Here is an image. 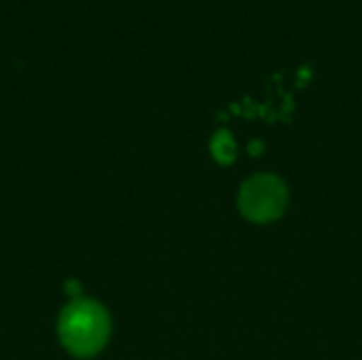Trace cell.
<instances>
[{
  "label": "cell",
  "instance_id": "1",
  "mask_svg": "<svg viewBox=\"0 0 362 360\" xmlns=\"http://www.w3.org/2000/svg\"><path fill=\"white\" fill-rule=\"evenodd\" d=\"M110 333V320L102 306L78 299L70 303L59 320V335L64 346L78 354L89 356L95 354L108 339Z\"/></svg>",
  "mask_w": 362,
  "mask_h": 360
},
{
  "label": "cell",
  "instance_id": "2",
  "mask_svg": "<svg viewBox=\"0 0 362 360\" xmlns=\"http://www.w3.org/2000/svg\"><path fill=\"white\" fill-rule=\"evenodd\" d=\"M240 206L255 223L278 219L286 206V187L276 176H255L242 187Z\"/></svg>",
  "mask_w": 362,
  "mask_h": 360
},
{
  "label": "cell",
  "instance_id": "3",
  "mask_svg": "<svg viewBox=\"0 0 362 360\" xmlns=\"http://www.w3.org/2000/svg\"><path fill=\"white\" fill-rule=\"evenodd\" d=\"M212 153L218 161H231L235 155V144L229 134H218L212 142Z\"/></svg>",
  "mask_w": 362,
  "mask_h": 360
}]
</instances>
